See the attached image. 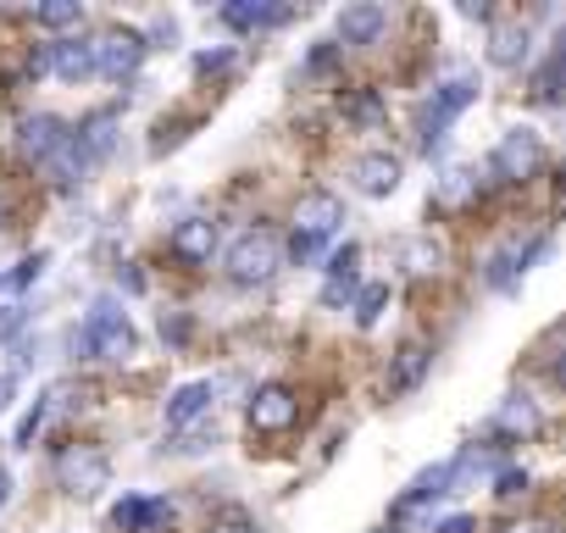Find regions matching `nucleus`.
Instances as JSON below:
<instances>
[{
  "instance_id": "4c0bfd02",
  "label": "nucleus",
  "mask_w": 566,
  "mask_h": 533,
  "mask_svg": "<svg viewBox=\"0 0 566 533\" xmlns=\"http://www.w3.org/2000/svg\"><path fill=\"white\" fill-rule=\"evenodd\" d=\"M29 73H34V79H40V73H51V45H40V51L29 56Z\"/></svg>"
},
{
  "instance_id": "a211bd4d",
  "label": "nucleus",
  "mask_w": 566,
  "mask_h": 533,
  "mask_svg": "<svg viewBox=\"0 0 566 533\" xmlns=\"http://www.w3.org/2000/svg\"><path fill=\"white\" fill-rule=\"evenodd\" d=\"M439 494H450V461H433V467H422L417 478H411V489L395 500V511H411V505H428V500H439Z\"/></svg>"
},
{
  "instance_id": "7ed1b4c3",
  "label": "nucleus",
  "mask_w": 566,
  "mask_h": 533,
  "mask_svg": "<svg viewBox=\"0 0 566 533\" xmlns=\"http://www.w3.org/2000/svg\"><path fill=\"white\" fill-rule=\"evenodd\" d=\"M478 101V79L472 73H455V79H444L439 90H433V101L422 106V150H439V139H444V128L467 112Z\"/></svg>"
},
{
  "instance_id": "39448f33",
  "label": "nucleus",
  "mask_w": 566,
  "mask_h": 533,
  "mask_svg": "<svg viewBox=\"0 0 566 533\" xmlns=\"http://www.w3.org/2000/svg\"><path fill=\"white\" fill-rule=\"evenodd\" d=\"M56 478H62V489H67V494L90 500V494H101V489H106L112 461H106V450H95V445H67V450L56 456Z\"/></svg>"
},
{
  "instance_id": "dca6fc26",
  "label": "nucleus",
  "mask_w": 566,
  "mask_h": 533,
  "mask_svg": "<svg viewBox=\"0 0 566 533\" xmlns=\"http://www.w3.org/2000/svg\"><path fill=\"white\" fill-rule=\"evenodd\" d=\"M384 7H378V0H356V7H345L339 12V40L345 45H373L378 34H384Z\"/></svg>"
},
{
  "instance_id": "5701e85b",
  "label": "nucleus",
  "mask_w": 566,
  "mask_h": 533,
  "mask_svg": "<svg viewBox=\"0 0 566 533\" xmlns=\"http://www.w3.org/2000/svg\"><path fill=\"white\" fill-rule=\"evenodd\" d=\"M84 7L78 0H51V7H34V29H78Z\"/></svg>"
},
{
  "instance_id": "4468645a",
  "label": "nucleus",
  "mask_w": 566,
  "mask_h": 533,
  "mask_svg": "<svg viewBox=\"0 0 566 533\" xmlns=\"http://www.w3.org/2000/svg\"><path fill=\"white\" fill-rule=\"evenodd\" d=\"M356 189H361V195H373V200L395 195V189H400V156H389V150L361 156V161H356Z\"/></svg>"
},
{
  "instance_id": "a19ab883",
  "label": "nucleus",
  "mask_w": 566,
  "mask_h": 533,
  "mask_svg": "<svg viewBox=\"0 0 566 533\" xmlns=\"http://www.w3.org/2000/svg\"><path fill=\"white\" fill-rule=\"evenodd\" d=\"M555 384L566 389V356H555Z\"/></svg>"
},
{
  "instance_id": "f8f14e48",
  "label": "nucleus",
  "mask_w": 566,
  "mask_h": 533,
  "mask_svg": "<svg viewBox=\"0 0 566 533\" xmlns=\"http://www.w3.org/2000/svg\"><path fill=\"white\" fill-rule=\"evenodd\" d=\"M67 139H73V128H67L62 117H51V112H40V117H29V123H23V150H29L40 167H45Z\"/></svg>"
},
{
  "instance_id": "bb28decb",
  "label": "nucleus",
  "mask_w": 566,
  "mask_h": 533,
  "mask_svg": "<svg viewBox=\"0 0 566 533\" xmlns=\"http://www.w3.org/2000/svg\"><path fill=\"white\" fill-rule=\"evenodd\" d=\"M533 422H538V411H533L527 395H511V400L500 406V428H533Z\"/></svg>"
},
{
  "instance_id": "1a4fd4ad",
  "label": "nucleus",
  "mask_w": 566,
  "mask_h": 533,
  "mask_svg": "<svg viewBox=\"0 0 566 533\" xmlns=\"http://www.w3.org/2000/svg\"><path fill=\"white\" fill-rule=\"evenodd\" d=\"M112 522H117L123 533H156V527L172 522V505H167L161 494H128V500L112 505Z\"/></svg>"
},
{
  "instance_id": "aec40b11",
  "label": "nucleus",
  "mask_w": 566,
  "mask_h": 533,
  "mask_svg": "<svg viewBox=\"0 0 566 533\" xmlns=\"http://www.w3.org/2000/svg\"><path fill=\"white\" fill-rule=\"evenodd\" d=\"M428 378V345H406L400 356H395V367H389V395H406V389H417Z\"/></svg>"
},
{
  "instance_id": "ddd939ff",
  "label": "nucleus",
  "mask_w": 566,
  "mask_h": 533,
  "mask_svg": "<svg viewBox=\"0 0 566 533\" xmlns=\"http://www.w3.org/2000/svg\"><path fill=\"white\" fill-rule=\"evenodd\" d=\"M73 145H78V156L95 167V161H106L112 150H117V117L112 112H95V117H84L78 128H73Z\"/></svg>"
},
{
  "instance_id": "4be33fe9",
  "label": "nucleus",
  "mask_w": 566,
  "mask_h": 533,
  "mask_svg": "<svg viewBox=\"0 0 566 533\" xmlns=\"http://www.w3.org/2000/svg\"><path fill=\"white\" fill-rule=\"evenodd\" d=\"M345 117L361 123V128H384V101H378V90H350V95H345Z\"/></svg>"
},
{
  "instance_id": "f3484780",
  "label": "nucleus",
  "mask_w": 566,
  "mask_h": 533,
  "mask_svg": "<svg viewBox=\"0 0 566 533\" xmlns=\"http://www.w3.org/2000/svg\"><path fill=\"white\" fill-rule=\"evenodd\" d=\"M51 73L67 84H84L95 73V40H56L51 45Z\"/></svg>"
},
{
  "instance_id": "a878e982",
  "label": "nucleus",
  "mask_w": 566,
  "mask_h": 533,
  "mask_svg": "<svg viewBox=\"0 0 566 533\" xmlns=\"http://www.w3.org/2000/svg\"><path fill=\"white\" fill-rule=\"evenodd\" d=\"M489 284H494V290H505V295L522 284V250H505V255H494V261H489Z\"/></svg>"
},
{
  "instance_id": "20e7f679",
  "label": "nucleus",
  "mask_w": 566,
  "mask_h": 533,
  "mask_svg": "<svg viewBox=\"0 0 566 533\" xmlns=\"http://www.w3.org/2000/svg\"><path fill=\"white\" fill-rule=\"evenodd\" d=\"M489 167L500 173V184H527V178L544 167V139H538L533 128H511V134H500Z\"/></svg>"
},
{
  "instance_id": "b1692460",
  "label": "nucleus",
  "mask_w": 566,
  "mask_h": 533,
  "mask_svg": "<svg viewBox=\"0 0 566 533\" xmlns=\"http://www.w3.org/2000/svg\"><path fill=\"white\" fill-rule=\"evenodd\" d=\"M356 261H361V244H339L328 255V290H356Z\"/></svg>"
},
{
  "instance_id": "6e6552de",
  "label": "nucleus",
  "mask_w": 566,
  "mask_h": 533,
  "mask_svg": "<svg viewBox=\"0 0 566 533\" xmlns=\"http://www.w3.org/2000/svg\"><path fill=\"white\" fill-rule=\"evenodd\" d=\"M167 244H172V255H178L184 266H206V261L217 255V222H211V217H184Z\"/></svg>"
},
{
  "instance_id": "c756f323",
  "label": "nucleus",
  "mask_w": 566,
  "mask_h": 533,
  "mask_svg": "<svg viewBox=\"0 0 566 533\" xmlns=\"http://www.w3.org/2000/svg\"><path fill=\"white\" fill-rule=\"evenodd\" d=\"M40 273H45V250H34V255H23V261H18V273H12V290H29V284H34Z\"/></svg>"
},
{
  "instance_id": "a18cd8bd",
  "label": "nucleus",
  "mask_w": 566,
  "mask_h": 533,
  "mask_svg": "<svg viewBox=\"0 0 566 533\" xmlns=\"http://www.w3.org/2000/svg\"><path fill=\"white\" fill-rule=\"evenodd\" d=\"M0 284H7V279H0Z\"/></svg>"
},
{
  "instance_id": "58836bf2",
  "label": "nucleus",
  "mask_w": 566,
  "mask_h": 533,
  "mask_svg": "<svg viewBox=\"0 0 566 533\" xmlns=\"http://www.w3.org/2000/svg\"><path fill=\"white\" fill-rule=\"evenodd\" d=\"M12 395H18V378H12V373H0V411L12 406Z\"/></svg>"
},
{
  "instance_id": "37998d69",
  "label": "nucleus",
  "mask_w": 566,
  "mask_h": 533,
  "mask_svg": "<svg viewBox=\"0 0 566 533\" xmlns=\"http://www.w3.org/2000/svg\"><path fill=\"white\" fill-rule=\"evenodd\" d=\"M560 195H566V167H560Z\"/></svg>"
},
{
  "instance_id": "ea45409f",
  "label": "nucleus",
  "mask_w": 566,
  "mask_h": 533,
  "mask_svg": "<svg viewBox=\"0 0 566 533\" xmlns=\"http://www.w3.org/2000/svg\"><path fill=\"white\" fill-rule=\"evenodd\" d=\"M7 500H12V472L0 467V505H7Z\"/></svg>"
},
{
  "instance_id": "473e14b6",
  "label": "nucleus",
  "mask_w": 566,
  "mask_h": 533,
  "mask_svg": "<svg viewBox=\"0 0 566 533\" xmlns=\"http://www.w3.org/2000/svg\"><path fill=\"white\" fill-rule=\"evenodd\" d=\"M467 195H472V184H467V173H444V184H439V200H455V206H461Z\"/></svg>"
},
{
  "instance_id": "f257e3e1",
  "label": "nucleus",
  "mask_w": 566,
  "mask_h": 533,
  "mask_svg": "<svg viewBox=\"0 0 566 533\" xmlns=\"http://www.w3.org/2000/svg\"><path fill=\"white\" fill-rule=\"evenodd\" d=\"M78 345H84V356H95V362H128L134 345H139V334H134V323L117 312V301H95L90 317H84Z\"/></svg>"
},
{
  "instance_id": "79ce46f5",
  "label": "nucleus",
  "mask_w": 566,
  "mask_h": 533,
  "mask_svg": "<svg viewBox=\"0 0 566 533\" xmlns=\"http://www.w3.org/2000/svg\"><path fill=\"white\" fill-rule=\"evenodd\" d=\"M505 533H544L538 522H516V527H505Z\"/></svg>"
},
{
  "instance_id": "c85d7f7f",
  "label": "nucleus",
  "mask_w": 566,
  "mask_h": 533,
  "mask_svg": "<svg viewBox=\"0 0 566 533\" xmlns=\"http://www.w3.org/2000/svg\"><path fill=\"white\" fill-rule=\"evenodd\" d=\"M516 494H527V472H522V467L494 472V500H516Z\"/></svg>"
},
{
  "instance_id": "0eeeda50",
  "label": "nucleus",
  "mask_w": 566,
  "mask_h": 533,
  "mask_svg": "<svg viewBox=\"0 0 566 533\" xmlns=\"http://www.w3.org/2000/svg\"><path fill=\"white\" fill-rule=\"evenodd\" d=\"M301 417V395L290 384H261L250 395V428L255 433H283V428H295Z\"/></svg>"
},
{
  "instance_id": "412c9836",
  "label": "nucleus",
  "mask_w": 566,
  "mask_h": 533,
  "mask_svg": "<svg viewBox=\"0 0 566 533\" xmlns=\"http://www.w3.org/2000/svg\"><path fill=\"white\" fill-rule=\"evenodd\" d=\"M533 101L538 106H566V56H544V67L533 73Z\"/></svg>"
},
{
  "instance_id": "423d86ee",
  "label": "nucleus",
  "mask_w": 566,
  "mask_h": 533,
  "mask_svg": "<svg viewBox=\"0 0 566 533\" xmlns=\"http://www.w3.org/2000/svg\"><path fill=\"white\" fill-rule=\"evenodd\" d=\"M139 62H145V34L139 29H106L101 40H95V73L101 79H134L139 73Z\"/></svg>"
},
{
  "instance_id": "c03bdc74",
  "label": "nucleus",
  "mask_w": 566,
  "mask_h": 533,
  "mask_svg": "<svg viewBox=\"0 0 566 533\" xmlns=\"http://www.w3.org/2000/svg\"><path fill=\"white\" fill-rule=\"evenodd\" d=\"M378 533H400V527H378Z\"/></svg>"
},
{
  "instance_id": "f03ea898",
  "label": "nucleus",
  "mask_w": 566,
  "mask_h": 533,
  "mask_svg": "<svg viewBox=\"0 0 566 533\" xmlns=\"http://www.w3.org/2000/svg\"><path fill=\"white\" fill-rule=\"evenodd\" d=\"M283 266V244L272 228H244L233 244H228V279L233 284H266Z\"/></svg>"
},
{
  "instance_id": "9d476101",
  "label": "nucleus",
  "mask_w": 566,
  "mask_h": 533,
  "mask_svg": "<svg viewBox=\"0 0 566 533\" xmlns=\"http://www.w3.org/2000/svg\"><path fill=\"white\" fill-rule=\"evenodd\" d=\"M339 222H345L339 195H328V189L301 195V206H295V233H323V239H334V233H339Z\"/></svg>"
},
{
  "instance_id": "7c9ffc66",
  "label": "nucleus",
  "mask_w": 566,
  "mask_h": 533,
  "mask_svg": "<svg viewBox=\"0 0 566 533\" xmlns=\"http://www.w3.org/2000/svg\"><path fill=\"white\" fill-rule=\"evenodd\" d=\"M222 67H233V45H222V51H200V56H195V73H200V79H211V73H222Z\"/></svg>"
},
{
  "instance_id": "6ab92c4d",
  "label": "nucleus",
  "mask_w": 566,
  "mask_h": 533,
  "mask_svg": "<svg viewBox=\"0 0 566 533\" xmlns=\"http://www.w3.org/2000/svg\"><path fill=\"white\" fill-rule=\"evenodd\" d=\"M522 56H527V29L522 23H500L494 40H489V62L505 73V67H522Z\"/></svg>"
},
{
  "instance_id": "e433bc0d",
  "label": "nucleus",
  "mask_w": 566,
  "mask_h": 533,
  "mask_svg": "<svg viewBox=\"0 0 566 533\" xmlns=\"http://www.w3.org/2000/svg\"><path fill=\"white\" fill-rule=\"evenodd\" d=\"M478 522H472V511H455V516H444L439 522V533H472Z\"/></svg>"
},
{
  "instance_id": "2f4dec72",
  "label": "nucleus",
  "mask_w": 566,
  "mask_h": 533,
  "mask_svg": "<svg viewBox=\"0 0 566 533\" xmlns=\"http://www.w3.org/2000/svg\"><path fill=\"white\" fill-rule=\"evenodd\" d=\"M23 323H29V312H23V306H0V339H18V334H23Z\"/></svg>"
},
{
  "instance_id": "72a5a7b5",
  "label": "nucleus",
  "mask_w": 566,
  "mask_h": 533,
  "mask_svg": "<svg viewBox=\"0 0 566 533\" xmlns=\"http://www.w3.org/2000/svg\"><path fill=\"white\" fill-rule=\"evenodd\" d=\"M406 261H417V273H433V261H439V250L417 239V244H406Z\"/></svg>"
},
{
  "instance_id": "393cba45",
  "label": "nucleus",
  "mask_w": 566,
  "mask_h": 533,
  "mask_svg": "<svg viewBox=\"0 0 566 533\" xmlns=\"http://www.w3.org/2000/svg\"><path fill=\"white\" fill-rule=\"evenodd\" d=\"M384 306H389V284H367V290L356 295V328H378Z\"/></svg>"
},
{
  "instance_id": "9b49d317",
  "label": "nucleus",
  "mask_w": 566,
  "mask_h": 533,
  "mask_svg": "<svg viewBox=\"0 0 566 533\" xmlns=\"http://www.w3.org/2000/svg\"><path fill=\"white\" fill-rule=\"evenodd\" d=\"M217 18H222L233 34H255V29H283V23H290V12L266 7V0H228Z\"/></svg>"
},
{
  "instance_id": "c9c22d12",
  "label": "nucleus",
  "mask_w": 566,
  "mask_h": 533,
  "mask_svg": "<svg viewBox=\"0 0 566 533\" xmlns=\"http://www.w3.org/2000/svg\"><path fill=\"white\" fill-rule=\"evenodd\" d=\"M206 533H250V522H244L239 511H228V516H217V522H211Z\"/></svg>"
},
{
  "instance_id": "f704fd0d",
  "label": "nucleus",
  "mask_w": 566,
  "mask_h": 533,
  "mask_svg": "<svg viewBox=\"0 0 566 533\" xmlns=\"http://www.w3.org/2000/svg\"><path fill=\"white\" fill-rule=\"evenodd\" d=\"M334 62H339V51H334V45H317V51L306 56V67H312V73H334Z\"/></svg>"
},
{
  "instance_id": "cd10ccee",
  "label": "nucleus",
  "mask_w": 566,
  "mask_h": 533,
  "mask_svg": "<svg viewBox=\"0 0 566 533\" xmlns=\"http://www.w3.org/2000/svg\"><path fill=\"white\" fill-rule=\"evenodd\" d=\"M45 417H51V395H45V400H34V411L18 422V439H12V445H18V450H29V445H34V433L45 428Z\"/></svg>"
},
{
  "instance_id": "2eb2a0df",
  "label": "nucleus",
  "mask_w": 566,
  "mask_h": 533,
  "mask_svg": "<svg viewBox=\"0 0 566 533\" xmlns=\"http://www.w3.org/2000/svg\"><path fill=\"white\" fill-rule=\"evenodd\" d=\"M206 411H211V384H206V378L178 384V389H172V400H167V428H172V433H184V428H195Z\"/></svg>"
}]
</instances>
